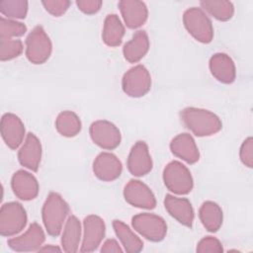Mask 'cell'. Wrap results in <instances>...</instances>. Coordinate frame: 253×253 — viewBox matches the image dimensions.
Instances as JSON below:
<instances>
[{"instance_id": "obj_8", "label": "cell", "mask_w": 253, "mask_h": 253, "mask_svg": "<svg viewBox=\"0 0 253 253\" xmlns=\"http://www.w3.org/2000/svg\"><path fill=\"white\" fill-rule=\"evenodd\" d=\"M122 88L125 94L131 98L146 95L151 88V75L148 69L141 64L129 68L123 76Z\"/></svg>"}, {"instance_id": "obj_31", "label": "cell", "mask_w": 253, "mask_h": 253, "mask_svg": "<svg viewBox=\"0 0 253 253\" xmlns=\"http://www.w3.org/2000/svg\"><path fill=\"white\" fill-rule=\"evenodd\" d=\"M24 50L23 42L20 40H0V59L1 61L12 60L22 54Z\"/></svg>"}, {"instance_id": "obj_22", "label": "cell", "mask_w": 253, "mask_h": 253, "mask_svg": "<svg viewBox=\"0 0 253 253\" xmlns=\"http://www.w3.org/2000/svg\"><path fill=\"white\" fill-rule=\"evenodd\" d=\"M150 42L145 31H137L133 34L131 40L125 43L123 54L129 63H136L141 60L149 50Z\"/></svg>"}, {"instance_id": "obj_2", "label": "cell", "mask_w": 253, "mask_h": 253, "mask_svg": "<svg viewBox=\"0 0 253 253\" xmlns=\"http://www.w3.org/2000/svg\"><path fill=\"white\" fill-rule=\"evenodd\" d=\"M70 209L66 201L55 192L47 195L42 209V218L47 234L57 236L60 234Z\"/></svg>"}, {"instance_id": "obj_36", "label": "cell", "mask_w": 253, "mask_h": 253, "mask_svg": "<svg viewBox=\"0 0 253 253\" xmlns=\"http://www.w3.org/2000/svg\"><path fill=\"white\" fill-rule=\"evenodd\" d=\"M100 251H101L102 253H109V252L122 253L124 250H123V248L121 247V245L119 244V242H118L116 239L110 238V239H107V240L103 243V245H102Z\"/></svg>"}, {"instance_id": "obj_21", "label": "cell", "mask_w": 253, "mask_h": 253, "mask_svg": "<svg viewBox=\"0 0 253 253\" xmlns=\"http://www.w3.org/2000/svg\"><path fill=\"white\" fill-rule=\"evenodd\" d=\"M171 152L189 164H194L200 159V151L194 137L187 132L179 133L170 142Z\"/></svg>"}, {"instance_id": "obj_3", "label": "cell", "mask_w": 253, "mask_h": 253, "mask_svg": "<svg viewBox=\"0 0 253 253\" xmlns=\"http://www.w3.org/2000/svg\"><path fill=\"white\" fill-rule=\"evenodd\" d=\"M183 24L187 32L198 42L210 43L213 39V27L207 13L198 7H191L183 14Z\"/></svg>"}, {"instance_id": "obj_11", "label": "cell", "mask_w": 253, "mask_h": 253, "mask_svg": "<svg viewBox=\"0 0 253 253\" xmlns=\"http://www.w3.org/2000/svg\"><path fill=\"white\" fill-rule=\"evenodd\" d=\"M106 233V224L102 217L89 214L83 220V238L80 252H93L101 245Z\"/></svg>"}, {"instance_id": "obj_9", "label": "cell", "mask_w": 253, "mask_h": 253, "mask_svg": "<svg viewBox=\"0 0 253 253\" xmlns=\"http://www.w3.org/2000/svg\"><path fill=\"white\" fill-rule=\"evenodd\" d=\"M89 134L92 141L106 150L117 148L122 140L120 129L113 123L106 120H98L91 124Z\"/></svg>"}, {"instance_id": "obj_20", "label": "cell", "mask_w": 253, "mask_h": 253, "mask_svg": "<svg viewBox=\"0 0 253 253\" xmlns=\"http://www.w3.org/2000/svg\"><path fill=\"white\" fill-rule=\"evenodd\" d=\"M211 75L220 83L231 84L236 78V67L232 58L224 52L212 54L209 61Z\"/></svg>"}, {"instance_id": "obj_28", "label": "cell", "mask_w": 253, "mask_h": 253, "mask_svg": "<svg viewBox=\"0 0 253 253\" xmlns=\"http://www.w3.org/2000/svg\"><path fill=\"white\" fill-rule=\"evenodd\" d=\"M201 7L214 19L226 22L234 15V6L225 0H204L200 2Z\"/></svg>"}, {"instance_id": "obj_27", "label": "cell", "mask_w": 253, "mask_h": 253, "mask_svg": "<svg viewBox=\"0 0 253 253\" xmlns=\"http://www.w3.org/2000/svg\"><path fill=\"white\" fill-rule=\"evenodd\" d=\"M55 128L64 137L76 136L82 128L79 117L72 111H63L55 119Z\"/></svg>"}, {"instance_id": "obj_29", "label": "cell", "mask_w": 253, "mask_h": 253, "mask_svg": "<svg viewBox=\"0 0 253 253\" xmlns=\"http://www.w3.org/2000/svg\"><path fill=\"white\" fill-rule=\"evenodd\" d=\"M29 3L26 0L0 1V12L7 19H25L28 14Z\"/></svg>"}, {"instance_id": "obj_7", "label": "cell", "mask_w": 253, "mask_h": 253, "mask_svg": "<svg viewBox=\"0 0 253 253\" xmlns=\"http://www.w3.org/2000/svg\"><path fill=\"white\" fill-rule=\"evenodd\" d=\"M131 225L145 239L152 242L162 241L167 234V224L163 217L149 212L132 216Z\"/></svg>"}, {"instance_id": "obj_30", "label": "cell", "mask_w": 253, "mask_h": 253, "mask_svg": "<svg viewBox=\"0 0 253 253\" xmlns=\"http://www.w3.org/2000/svg\"><path fill=\"white\" fill-rule=\"evenodd\" d=\"M27 32V26L16 20L1 17L0 19V40H11L13 38L24 36Z\"/></svg>"}, {"instance_id": "obj_13", "label": "cell", "mask_w": 253, "mask_h": 253, "mask_svg": "<svg viewBox=\"0 0 253 253\" xmlns=\"http://www.w3.org/2000/svg\"><path fill=\"white\" fill-rule=\"evenodd\" d=\"M126 166L134 177L145 176L152 170L153 162L145 141L138 140L132 145L127 156Z\"/></svg>"}, {"instance_id": "obj_4", "label": "cell", "mask_w": 253, "mask_h": 253, "mask_svg": "<svg viewBox=\"0 0 253 253\" xmlns=\"http://www.w3.org/2000/svg\"><path fill=\"white\" fill-rule=\"evenodd\" d=\"M165 187L175 195H187L194 187V180L190 170L180 161L173 160L163 169Z\"/></svg>"}, {"instance_id": "obj_34", "label": "cell", "mask_w": 253, "mask_h": 253, "mask_svg": "<svg viewBox=\"0 0 253 253\" xmlns=\"http://www.w3.org/2000/svg\"><path fill=\"white\" fill-rule=\"evenodd\" d=\"M239 158L244 166L253 167V138L251 136L242 142L239 149Z\"/></svg>"}, {"instance_id": "obj_10", "label": "cell", "mask_w": 253, "mask_h": 253, "mask_svg": "<svg viewBox=\"0 0 253 253\" xmlns=\"http://www.w3.org/2000/svg\"><path fill=\"white\" fill-rule=\"evenodd\" d=\"M123 194L126 202L132 207L144 210H152L156 207V199L153 192L139 180H129L126 184Z\"/></svg>"}, {"instance_id": "obj_18", "label": "cell", "mask_w": 253, "mask_h": 253, "mask_svg": "<svg viewBox=\"0 0 253 253\" xmlns=\"http://www.w3.org/2000/svg\"><path fill=\"white\" fill-rule=\"evenodd\" d=\"M118 6L127 28L138 29L147 21L148 9L144 2L138 0H121Z\"/></svg>"}, {"instance_id": "obj_26", "label": "cell", "mask_w": 253, "mask_h": 253, "mask_svg": "<svg viewBox=\"0 0 253 253\" xmlns=\"http://www.w3.org/2000/svg\"><path fill=\"white\" fill-rule=\"evenodd\" d=\"M114 231L121 241L125 251L128 253H137L143 249L142 240L122 220H113Z\"/></svg>"}, {"instance_id": "obj_35", "label": "cell", "mask_w": 253, "mask_h": 253, "mask_svg": "<svg viewBox=\"0 0 253 253\" xmlns=\"http://www.w3.org/2000/svg\"><path fill=\"white\" fill-rule=\"evenodd\" d=\"M76 5L82 13L93 15L100 11L103 2L100 0H77Z\"/></svg>"}, {"instance_id": "obj_24", "label": "cell", "mask_w": 253, "mask_h": 253, "mask_svg": "<svg viewBox=\"0 0 253 253\" xmlns=\"http://www.w3.org/2000/svg\"><path fill=\"white\" fill-rule=\"evenodd\" d=\"M199 217L208 231L216 232L222 225L223 212L218 204L212 201H206L200 207Z\"/></svg>"}, {"instance_id": "obj_33", "label": "cell", "mask_w": 253, "mask_h": 253, "mask_svg": "<svg viewBox=\"0 0 253 253\" xmlns=\"http://www.w3.org/2000/svg\"><path fill=\"white\" fill-rule=\"evenodd\" d=\"M42 4L47 13L53 17H60L68 10L71 2L68 0H46L42 1Z\"/></svg>"}, {"instance_id": "obj_5", "label": "cell", "mask_w": 253, "mask_h": 253, "mask_svg": "<svg viewBox=\"0 0 253 253\" xmlns=\"http://www.w3.org/2000/svg\"><path fill=\"white\" fill-rule=\"evenodd\" d=\"M52 51V43L42 26H36L26 39V57L36 65L48 60Z\"/></svg>"}, {"instance_id": "obj_37", "label": "cell", "mask_w": 253, "mask_h": 253, "mask_svg": "<svg viewBox=\"0 0 253 253\" xmlns=\"http://www.w3.org/2000/svg\"><path fill=\"white\" fill-rule=\"evenodd\" d=\"M61 250H62V249H60V248L57 247V246L48 244V245L42 246V247L40 248L39 252H60Z\"/></svg>"}, {"instance_id": "obj_19", "label": "cell", "mask_w": 253, "mask_h": 253, "mask_svg": "<svg viewBox=\"0 0 253 253\" xmlns=\"http://www.w3.org/2000/svg\"><path fill=\"white\" fill-rule=\"evenodd\" d=\"M164 207L167 212L179 223L192 227L195 212L191 202L186 198H178L174 195L167 194L164 199Z\"/></svg>"}, {"instance_id": "obj_1", "label": "cell", "mask_w": 253, "mask_h": 253, "mask_svg": "<svg viewBox=\"0 0 253 253\" xmlns=\"http://www.w3.org/2000/svg\"><path fill=\"white\" fill-rule=\"evenodd\" d=\"M180 119L184 126L199 137L213 135L222 128L220 119L206 109L195 107L184 108L180 112Z\"/></svg>"}, {"instance_id": "obj_32", "label": "cell", "mask_w": 253, "mask_h": 253, "mask_svg": "<svg viewBox=\"0 0 253 253\" xmlns=\"http://www.w3.org/2000/svg\"><path fill=\"white\" fill-rule=\"evenodd\" d=\"M196 251L198 253H220L223 251V247L217 238L213 236H206L198 242Z\"/></svg>"}, {"instance_id": "obj_23", "label": "cell", "mask_w": 253, "mask_h": 253, "mask_svg": "<svg viewBox=\"0 0 253 253\" xmlns=\"http://www.w3.org/2000/svg\"><path fill=\"white\" fill-rule=\"evenodd\" d=\"M81 222L73 214L68 216L63 226L61 234L62 251L66 253H74L79 250L81 240Z\"/></svg>"}, {"instance_id": "obj_14", "label": "cell", "mask_w": 253, "mask_h": 253, "mask_svg": "<svg viewBox=\"0 0 253 253\" xmlns=\"http://www.w3.org/2000/svg\"><path fill=\"white\" fill-rule=\"evenodd\" d=\"M0 129L5 144L11 149H17L27 135L22 120L12 113H6L2 116Z\"/></svg>"}, {"instance_id": "obj_16", "label": "cell", "mask_w": 253, "mask_h": 253, "mask_svg": "<svg viewBox=\"0 0 253 253\" xmlns=\"http://www.w3.org/2000/svg\"><path fill=\"white\" fill-rule=\"evenodd\" d=\"M42 148L40 139L35 133L29 132L18 151V160L25 168L37 172L42 161Z\"/></svg>"}, {"instance_id": "obj_17", "label": "cell", "mask_w": 253, "mask_h": 253, "mask_svg": "<svg viewBox=\"0 0 253 253\" xmlns=\"http://www.w3.org/2000/svg\"><path fill=\"white\" fill-rule=\"evenodd\" d=\"M14 195L22 201H32L39 195L40 186L37 178L26 170L16 171L11 179Z\"/></svg>"}, {"instance_id": "obj_6", "label": "cell", "mask_w": 253, "mask_h": 253, "mask_svg": "<svg viewBox=\"0 0 253 253\" xmlns=\"http://www.w3.org/2000/svg\"><path fill=\"white\" fill-rule=\"evenodd\" d=\"M27 211L18 202L3 204L0 209V234L10 237L21 232L27 225Z\"/></svg>"}, {"instance_id": "obj_15", "label": "cell", "mask_w": 253, "mask_h": 253, "mask_svg": "<svg viewBox=\"0 0 253 253\" xmlns=\"http://www.w3.org/2000/svg\"><path fill=\"white\" fill-rule=\"evenodd\" d=\"M93 173L101 181L112 182L117 180L123 172L121 160L111 152H101L93 161Z\"/></svg>"}, {"instance_id": "obj_25", "label": "cell", "mask_w": 253, "mask_h": 253, "mask_svg": "<svg viewBox=\"0 0 253 253\" xmlns=\"http://www.w3.org/2000/svg\"><path fill=\"white\" fill-rule=\"evenodd\" d=\"M125 36V26L117 14H109L105 18L102 40L108 46H119Z\"/></svg>"}, {"instance_id": "obj_12", "label": "cell", "mask_w": 253, "mask_h": 253, "mask_svg": "<svg viewBox=\"0 0 253 253\" xmlns=\"http://www.w3.org/2000/svg\"><path fill=\"white\" fill-rule=\"evenodd\" d=\"M44 240L43 229L39 223L33 222L23 234L10 238L7 244L10 249L16 252H33L39 251Z\"/></svg>"}]
</instances>
